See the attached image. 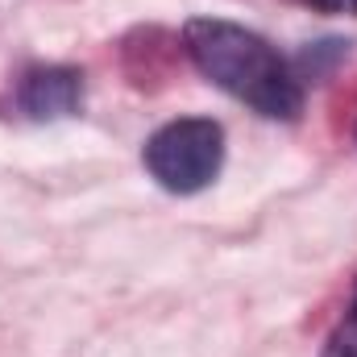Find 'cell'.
Returning a JSON list of instances; mask_svg holds the SVG:
<instances>
[{
  "instance_id": "1",
  "label": "cell",
  "mask_w": 357,
  "mask_h": 357,
  "mask_svg": "<svg viewBox=\"0 0 357 357\" xmlns=\"http://www.w3.org/2000/svg\"><path fill=\"white\" fill-rule=\"evenodd\" d=\"M183 50L204 79L250 104L258 116L295 121L303 112L299 75L262 33L220 17H191L183 29Z\"/></svg>"
},
{
  "instance_id": "3",
  "label": "cell",
  "mask_w": 357,
  "mask_h": 357,
  "mask_svg": "<svg viewBox=\"0 0 357 357\" xmlns=\"http://www.w3.org/2000/svg\"><path fill=\"white\" fill-rule=\"evenodd\" d=\"M17 104L29 121H63L84 104V75L75 67H29L17 84Z\"/></svg>"
},
{
  "instance_id": "5",
  "label": "cell",
  "mask_w": 357,
  "mask_h": 357,
  "mask_svg": "<svg viewBox=\"0 0 357 357\" xmlns=\"http://www.w3.org/2000/svg\"><path fill=\"white\" fill-rule=\"evenodd\" d=\"M303 4L328 17H357V0H303Z\"/></svg>"
},
{
  "instance_id": "4",
  "label": "cell",
  "mask_w": 357,
  "mask_h": 357,
  "mask_svg": "<svg viewBox=\"0 0 357 357\" xmlns=\"http://www.w3.org/2000/svg\"><path fill=\"white\" fill-rule=\"evenodd\" d=\"M320 357H357V291H354L349 312H345V316L337 320V328L328 333V341H324Z\"/></svg>"
},
{
  "instance_id": "2",
  "label": "cell",
  "mask_w": 357,
  "mask_h": 357,
  "mask_svg": "<svg viewBox=\"0 0 357 357\" xmlns=\"http://www.w3.org/2000/svg\"><path fill=\"white\" fill-rule=\"evenodd\" d=\"M142 162L162 191L195 195L212 187L225 167V129L212 116H178L150 133Z\"/></svg>"
}]
</instances>
